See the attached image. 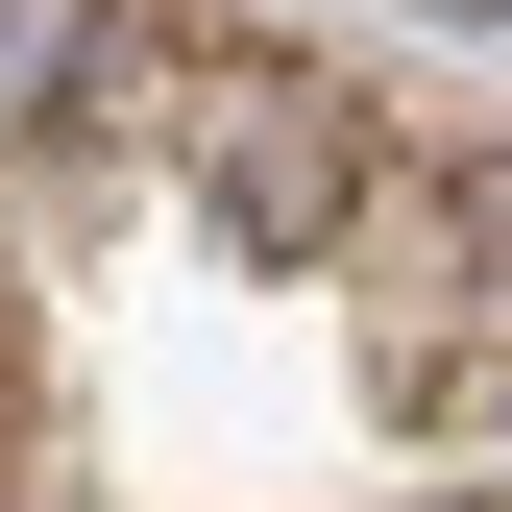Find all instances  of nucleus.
<instances>
[{"label":"nucleus","instance_id":"1","mask_svg":"<svg viewBox=\"0 0 512 512\" xmlns=\"http://www.w3.org/2000/svg\"><path fill=\"white\" fill-rule=\"evenodd\" d=\"M171 147H196V196L244 244H317L366 196V98L317 74V49H196V74H171Z\"/></svg>","mask_w":512,"mask_h":512},{"label":"nucleus","instance_id":"2","mask_svg":"<svg viewBox=\"0 0 512 512\" xmlns=\"http://www.w3.org/2000/svg\"><path fill=\"white\" fill-rule=\"evenodd\" d=\"M122 49H147L122 0H0V122H98V98H122Z\"/></svg>","mask_w":512,"mask_h":512},{"label":"nucleus","instance_id":"3","mask_svg":"<svg viewBox=\"0 0 512 512\" xmlns=\"http://www.w3.org/2000/svg\"><path fill=\"white\" fill-rule=\"evenodd\" d=\"M464 317L512 342V171H464Z\"/></svg>","mask_w":512,"mask_h":512}]
</instances>
